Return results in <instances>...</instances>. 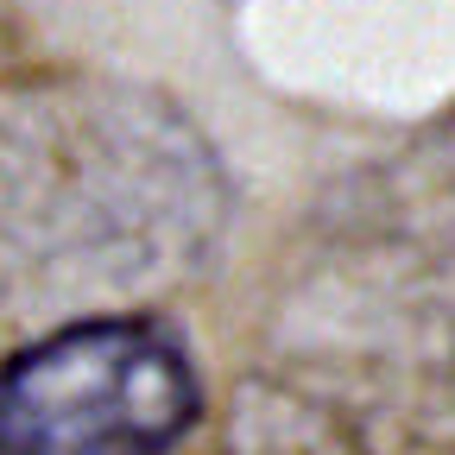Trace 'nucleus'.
I'll use <instances>...</instances> for the list:
<instances>
[{"mask_svg":"<svg viewBox=\"0 0 455 455\" xmlns=\"http://www.w3.org/2000/svg\"><path fill=\"white\" fill-rule=\"evenodd\" d=\"M203 379L152 316H89L0 361V455H171Z\"/></svg>","mask_w":455,"mask_h":455,"instance_id":"1","label":"nucleus"}]
</instances>
